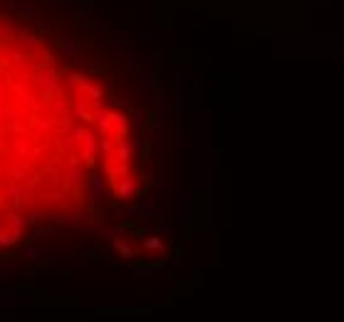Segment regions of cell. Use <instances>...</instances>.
Instances as JSON below:
<instances>
[{
	"mask_svg": "<svg viewBox=\"0 0 344 322\" xmlns=\"http://www.w3.org/2000/svg\"><path fill=\"white\" fill-rule=\"evenodd\" d=\"M30 55L22 50L0 64V208L15 211L72 198L69 184L87 181L97 154L87 127L114 117L102 114L94 92L77 97V77H62L55 60L17 72Z\"/></svg>",
	"mask_w": 344,
	"mask_h": 322,
	"instance_id": "cell-1",
	"label": "cell"
}]
</instances>
